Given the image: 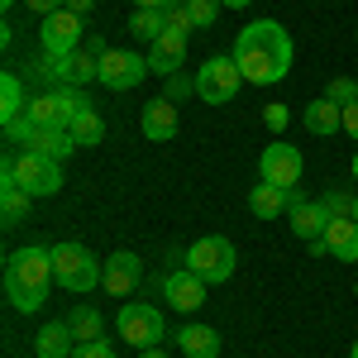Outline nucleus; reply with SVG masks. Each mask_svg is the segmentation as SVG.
Returning <instances> with one entry per match:
<instances>
[{
	"label": "nucleus",
	"mask_w": 358,
	"mask_h": 358,
	"mask_svg": "<svg viewBox=\"0 0 358 358\" xmlns=\"http://www.w3.org/2000/svg\"><path fill=\"white\" fill-rule=\"evenodd\" d=\"M234 62L244 72V82L253 86H277L287 72H292V57H296V43L292 34L277 24V20H253V24L239 29L234 38Z\"/></svg>",
	"instance_id": "1"
},
{
	"label": "nucleus",
	"mask_w": 358,
	"mask_h": 358,
	"mask_svg": "<svg viewBox=\"0 0 358 358\" xmlns=\"http://www.w3.org/2000/svg\"><path fill=\"white\" fill-rule=\"evenodd\" d=\"M53 282L67 287V292H96L106 282V268H101V258L86 244H57L53 248Z\"/></svg>",
	"instance_id": "2"
},
{
	"label": "nucleus",
	"mask_w": 358,
	"mask_h": 358,
	"mask_svg": "<svg viewBox=\"0 0 358 358\" xmlns=\"http://www.w3.org/2000/svg\"><path fill=\"white\" fill-rule=\"evenodd\" d=\"M192 15H187V5L182 10H167V29L158 43H148V72H158V77H172L177 67H182V57H187V43H192Z\"/></svg>",
	"instance_id": "3"
},
{
	"label": "nucleus",
	"mask_w": 358,
	"mask_h": 358,
	"mask_svg": "<svg viewBox=\"0 0 358 358\" xmlns=\"http://www.w3.org/2000/svg\"><path fill=\"white\" fill-rule=\"evenodd\" d=\"M53 282V248H15L5 258V292H48Z\"/></svg>",
	"instance_id": "4"
},
{
	"label": "nucleus",
	"mask_w": 358,
	"mask_h": 358,
	"mask_svg": "<svg viewBox=\"0 0 358 358\" xmlns=\"http://www.w3.org/2000/svg\"><path fill=\"white\" fill-rule=\"evenodd\" d=\"M187 268H192L206 287H220V282H229L234 277V244L229 239H220V234H206V239H196L192 248H187V258H182Z\"/></svg>",
	"instance_id": "5"
},
{
	"label": "nucleus",
	"mask_w": 358,
	"mask_h": 358,
	"mask_svg": "<svg viewBox=\"0 0 358 358\" xmlns=\"http://www.w3.org/2000/svg\"><path fill=\"white\" fill-rule=\"evenodd\" d=\"M115 330L124 344H134V349H153V344H163L167 339V325H163V310L148 301H124L120 306V315H115Z\"/></svg>",
	"instance_id": "6"
},
{
	"label": "nucleus",
	"mask_w": 358,
	"mask_h": 358,
	"mask_svg": "<svg viewBox=\"0 0 358 358\" xmlns=\"http://www.w3.org/2000/svg\"><path fill=\"white\" fill-rule=\"evenodd\" d=\"M239 86H244V72H239V62L229 53L210 57V62L196 72V96H201L206 106H229V101L239 96Z\"/></svg>",
	"instance_id": "7"
},
{
	"label": "nucleus",
	"mask_w": 358,
	"mask_h": 358,
	"mask_svg": "<svg viewBox=\"0 0 358 358\" xmlns=\"http://www.w3.org/2000/svg\"><path fill=\"white\" fill-rule=\"evenodd\" d=\"M15 187H24L34 201H43V196H57L62 192V163L48 158V153H20V163H15Z\"/></svg>",
	"instance_id": "8"
},
{
	"label": "nucleus",
	"mask_w": 358,
	"mask_h": 358,
	"mask_svg": "<svg viewBox=\"0 0 358 358\" xmlns=\"http://www.w3.org/2000/svg\"><path fill=\"white\" fill-rule=\"evenodd\" d=\"M301 172H306V158L292 143H268L263 158H258V177L273 182V187H282V192H296V187H301Z\"/></svg>",
	"instance_id": "9"
},
{
	"label": "nucleus",
	"mask_w": 358,
	"mask_h": 358,
	"mask_svg": "<svg viewBox=\"0 0 358 358\" xmlns=\"http://www.w3.org/2000/svg\"><path fill=\"white\" fill-rule=\"evenodd\" d=\"M143 77H148V57L134 53V48H110V53L101 57V77L96 82L106 86V91H134Z\"/></svg>",
	"instance_id": "10"
},
{
	"label": "nucleus",
	"mask_w": 358,
	"mask_h": 358,
	"mask_svg": "<svg viewBox=\"0 0 358 358\" xmlns=\"http://www.w3.org/2000/svg\"><path fill=\"white\" fill-rule=\"evenodd\" d=\"M38 43H43V53H53V57L77 53V48L86 43L82 15H72V10H57V15H48V20H43V29H38Z\"/></svg>",
	"instance_id": "11"
},
{
	"label": "nucleus",
	"mask_w": 358,
	"mask_h": 358,
	"mask_svg": "<svg viewBox=\"0 0 358 358\" xmlns=\"http://www.w3.org/2000/svg\"><path fill=\"white\" fill-rule=\"evenodd\" d=\"M143 282V258L138 253H129V248H120V253H110L106 258V292L110 296H134V287Z\"/></svg>",
	"instance_id": "12"
},
{
	"label": "nucleus",
	"mask_w": 358,
	"mask_h": 358,
	"mask_svg": "<svg viewBox=\"0 0 358 358\" xmlns=\"http://www.w3.org/2000/svg\"><path fill=\"white\" fill-rule=\"evenodd\" d=\"M163 296L172 310H182V315H192V310H201V301H206V282L182 263V273H167L163 277Z\"/></svg>",
	"instance_id": "13"
},
{
	"label": "nucleus",
	"mask_w": 358,
	"mask_h": 358,
	"mask_svg": "<svg viewBox=\"0 0 358 358\" xmlns=\"http://www.w3.org/2000/svg\"><path fill=\"white\" fill-rule=\"evenodd\" d=\"M292 229H296V239H306V244H315V239H325V229H330V210L320 206V201H306L301 187L292 192Z\"/></svg>",
	"instance_id": "14"
},
{
	"label": "nucleus",
	"mask_w": 358,
	"mask_h": 358,
	"mask_svg": "<svg viewBox=\"0 0 358 358\" xmlns=\"http://www.w3.org/2000/svg\"><path fill=\"white\" fill-rule=\"evenodd\" d=\"M138 124H143V138H153V143H172L177 129H182V120H177V106L158 96V101H148L143 115H138Z\"/></svg>",
	"instance_id": "15"
},
{
	"label": "nucleus",
	"mask_w": 358,
	"mask_h": 358,
	"mask_svg": "<svg viewBox=\"0 0 358 358\" xmlns=\"http://www.w3.org/2000/svg\"><path fill=\"white\" fill-rule=\"evenodd\" d=\"M34 354L38 358H72L77 354V334L67 330V320H53L34 334Z\"/></svg>",
	"instance_id": "16"
},
{
	"label": "nucleus",
	"mask_w": 358,
	"mask_h": 358,
	"mask_svg": "<svg viewBox=\"0 0 358 358\" xmlns=\"http://www.w3.org/2000/svg\"><path fill=\"white\" fill-rule=\"evenodd\" d=\"M172 339L187 358H220V330H210V325H182Z\"/></svg>",
	"instance_id": "17"
},
{
	"label": "nucleus",
	"mask_w": 358,
	"mask_h": 358,
	"mask_svg": "<svg viewBox=\"0 0 358 358\" xmlns=\"http://www.w3.org/2000/svg\"><path fill=\"white\" fill-rule=\"evenodd\" d=\"M325 253L339 258V263H358V220H330L325 229Z\"/></svg>",
	"instance_id": "18"
},
{
	"label": "nucleus",
	"mask_w": 358,
	"mask_h": 358,
	"mask_svg": "<svg viewBox=\"0 0 358 358\" xmlns=\"http://www.w3.org/2000/svg\"><path fill=\"white\" fill-rule=\"evenodd\" d=\"M301 124L310 129V134H334V129H344V106H334L330 96H320V101H310L301 110Z\"/></svg>",
	"instance_id": "19"
},
{
	"label": "nucleus",
	"mask_w": 358,
	"mask_h": 358,
	"mask_svg": "<svg viewBox=\"0 0 358 358\" xmlns=\"http://www.w3.org/2000/svg\"><path fill=\"white\" fill-rule=\"evenodd\" d=\"M248 210H253L258 220H273V215H282V210H292V192H282V187H273V182H258V187L248 192Z\"/></svg>",
	"instance_id": "20"
},
{
	"label": "nucleus",
	"mask_w": 358,
	"mask_h": 358,
	"mask_svg": "<svg viewBox=\"0 0 358 358\" xmlns=\"http://www.w3.org/2000/svg\"><path fill=\"white\" fill-rule=\"evenodd\" d=\"M24 148H29V153H48V158L62 163V158L77 148V138L67 134V129H38V124H34V134L24 138Z\"/></svg>",
	"instance_id": "21"
},
{
	"label": "nucleus",
	"mask_w": 358,
	"mask_h": 358,
	"mask_svg": "<svg viewBox=\"0 0 358 358\" xmlns=\"http://www.w3.org/2000/svg\"><path fill=\"white\" fill-rule=\"evenodd\" d=\"M24 110H29L24 82H20L15 72H5V77H0V124H15V120H20Z\"/></svg>",
	"instance_id": "22"
},
{
	"label": "nucleus",
	"mask_w": 358,
	"mask_h": 358,
	"mask_svg": "<svg viewBox=\"0 0 358 358\" xmlns=\"http://www.w3.org/2000/svg\"><path fill=\"white\" fill-rule=\"evenodd\" d=\"M67 330L77 334V344H91V339L106 334V320H101L96 306H72V310H67Z\"/></svg>",
	"instance_id": "23"
},
{
	"label": "nucleus",
	"mask_w": 358,
	"mask_h": 358,
	"mask_svg": "<svg viewBox=\"0 0 358 358\" xmlns=\"http://www.w3.org/2000/svg\"><path fill=\"white\" fill-rule=\"evenodd\" d=\"M67 134L77 138V148H91V143H101V138H106V120H101L96 110H82V115H72Z\"/></svg>",
	"instance_id": "24"
},
{
	"label": "nucleus",
	"mask_w": 358,
	"mask_h": 358,
	"mask_svg": "<svg viewBox=\"0 0 358 358\" xmlns=\"http://www.w3.org/2000/svg\"><path fill=\"white\" fill-rule=\"evenodd\" d=\"M29 201H34V196L24 192V187H0V215H5V229H15V224L24 220L29 215Z\"/></svg>",
	"instance_id": "25"
},
{
	"label": "nucleus",
	"mask_w": 358,
	"mask_h": 358,
	"mask_svg": "<svg viewBox=\"0 0 358 358\" xmlns=\"http://www.w3.org/2000/svg\"><path fill=\"white\" fill-rule=\"evenodd\" d=\"M163 29H167L163 10H134V15H129V34L143 38V43H158V38H163Z\"/></svg>",
	"instance_id": "26"
},
{
	"label": "nucleus",
	"mask_w": 358,
	"mask_h": 358,
	"mask_svg": "<svg viewBox=\"0 0 358 358\" xmlns=\"http://www.w3.org/2000/svg\"><path fill=\"white\" fill-rule=\"evenodd\" d=\"M354 201H358L354 192H339V187H330V192L320 196V206L330 210V220H349L354 215Z\"/></svg>",
	"instance_id": "27"
},
{
	"label": "nucleus",
	"mask_w": 358,
	"mask_h": 358,
	"mask_svg": "<svg viewBox=\"0 0 358 358\" xmlns=\"http://www.w3.org/2000/svg\"><path fill=\"white\" fill-rule=\"evenodd\" d=\"M187 15H192L196 29H210L220 20V0H187Z\"/></svg>",
	"instance_id": "28"
},
{
	"label": "nucleus",
	"mask_w": 358,
	"mask_h": 358,
	"mask_svg": "<svg viewBox=\"0 0 358 358\" xmlns=\"http://www.w3.org/2000/svg\"><path fill=\"white\" fill-rule=\"evenodd\" d=\"M163 96L172 101V106H182L187 96H196V77H187V72H172V77H167V86H163Z\"/></svg>",
	"instance_id": "29"
},
{
	"label": "nucleus",
	"mask_w": 358,
	"mask_h": 358,
	"mask_svg": "<svg viewBox=\"0 0 358 358\" xmlns=\"http://www.w3.org/2000/svg\"><path fill=\"white\" fill-rule=\"evenodd\" d=\"M325 96H330L334 106H354V101H358V82H354V77H334V82L325 86Z\"/></svg>",
	"instance_id": "30"
},
{
	"label": "nucleus",
	"mask_w": 358,
	"mask_h": 358,
	"mask_svg": "<svg viewBox=\"0 0 358 358\" xmlns=\"http://www.w3.org/2000/svg\"><path fill=\"white\" fill-rule=\"evenodd\" d=\"M5 296H10V306H15V310H24V315L43 310V301H48V292H5Z\"/></svg>",
	"instance_id": "31"
},
{
	"label": "nucleus",
	"mask_w": 358,
	"mask_h": 358,
	"mask_svg": "<svg viewBox=\"0 0 358 358\" xmlns=\"http://www.w3.org/2000/svg\"><path fill=\"white\" fill-rule=\"evenodd\" d=\"M263 124H268L273 134H282V129L292 124V110H287L282 101H273V106H263Z\"/></svg>",
	"instance_id": "32"
},
{
	"label": "nucleus",
	"mask_w": 358,
	"mask_h": 358,
	"mask_svg": "<svg viewBox=\"0 0 358 358\" xmlns=\"http://www.w3.org/2000/svg\"><path fill=\"white\" fill-rule=\"evenodd\" d=\"M72 358H120V354H115L106 339H91V344H77V354H72Z\"/></svg>",
	"instance_id": "33"
},
{
	"label": "nucleus",
	"mask_w": 358,
	"mask_h": 358,
	"mask_svg": "<svg viewBox=\"0 0 358 358\" xmlns=\"http://www.w3.org/2000/svg\"><path fill=\"white\" fill-rule=\"evenodd\" d=\"M29 134H34V120H29V115H20L15 124H5V138H10V143H20V148H24Z\"/></svg>",
	"instance_id": "34"
},
{
	"label": "nucleus",
	"mask_w": 358,
	"mask_h": 358,
	"mask_svg": "<svg viewBox=\"0 0 358 358\" xmlns=\"http://www.w3.org/2000/svg\"><path fill=\"white\" fill-rule=\"evenodd\" d=\"M29 10H34V15H43V20H48V15H57V10H67V0H24Z\"/></svg>",
	"instance_id": "35"
},
{
	"label": "nucleus",
	"mask_w": 358,
	"mask_h": 358,
	"mask_svg": "<svg viewBox=\"0 0 358 358\" xmlns=\"http://www.w3.org/2000/svg\"><path fill=\"white\" fill-rule=\"evenodd\" d=\"M344 134L358 143V101H354V106H344Z\"/></svg>",
	"instance_id": "36"
},
{
	"label": "nucleus",
	"mask_w": 358,
	"mask_h": 358,
	"mask_svg": "<svg viewBox=\"0 0 358 358\" xmlns=\"http://www.w3.org/2000/svg\"><path fill=\"white\" fill-rule=\"evenodd\" d=\"M67 10H72V15H82V20H86V15L96 10V0H67Z\"/></svg>",
	"instance_id": "37"
},
{
	"label": "nucleus",
	"mask_w": 358,
	"mask_h": 358,
	"mask_svg": "<svg viewBox=\"0 0 358 358\" xmlns=\"http://www.w3.org/2000/svg\"><path fill=\"white\" fill-rule=\"evenodd\" d=\"M138 10H167V5H172V0H134Z\"/></svg>",
	"instance_id": "38"
},
{
	"label": "nucleus",
	"mask_w": 358,
	"mask_h": 358,
	"mask_svg": "<svg viewBox=\"0 0 358 358\" xmlns=\"http://www.w3.org/2000/svg\"><path fill=\"white\" fill-rule=\"evenodd\" d=\"M138 358H167V354H163V344H153V349H138Z\"/></svg>",
	"instance_id": "39"
},
{
	"label": "nucleus",
	"mask_w": 358,
	"mask_h": 358,
	"mask_svg": "<svg viewBox=\"0 0 358 358\" xmlns=\"http://www.w3.org/2000/svg\"><path fill=\"white\" fill-rule=\"evenodd\" d=\"M224 10H244V5H253V0H220Z\"/></svg>",
	"instance_id": "40"
},
{
	"label": "nucleus",
	"mask_w": 358,
	"mask_h": 358,
	"mask_svg": "<svg viewBox=\"0 0 358 358\" xmlns=\"http://www.w3.org/2000/svg\"><path fill=\"white\" fill-rule=\"evenodd\" d=\"M354 182H358V153H354Z\"/></svg>",
	"instance_id": "41"
},
{
	"label": "nucleus",
	"mask_w": 358,
	"mask_h": 358,
	"mask_svg": "<svg viewBox=\"0 0 358 358\" xmlns=\"http://www.w3.org/2000/svg\"><path fill=\"white\" fill-rule=\"evenodd\" d=\"M354 220H358V201H354Z\"/></svg>",
	"instance_id": "42"
},
{
	"label": "nucleus",
	"mask_w": 358,
	"mask_h": 358,
	"mask_svg": "<svg viewBox=\"0 0 358 358\" xmlns=\"http://www.w3.org/2000/svg\"><path fill=\"white\" fill-rule=\"evenodd\" d=\"M349 358H358V344H354V354H349Z\"/></svg>",
	"instance_id": "43"
},
{
	"label": "nucleus",
	"mask_w": 358,
	"mask_h": 358,
	"mask_svg": "<svg viewBox=\"0 0 358 358\" xmlns=\"http://www.w3.org/2000/svg\"><path fill=\"white\" fill-rule=\"evenodd\" d=\"M354 292H358V282H354Z\"/></svg>",
	"instance_id": "44"
},
{
	"label": "nucleus",
	"mask_w": 358,
	"mask_h": 358,
	"mask_svg": "<svg viewBox=\"0 0 358 358\" xmlns=\"http://www.w3.org/2000/svg\"><path fill=\"white\" fill-rule=\"evenodd\" d=\"M354 38H358V29H354Z\"/></svg>",
	"instance_id": "45"
}]
</instances>
